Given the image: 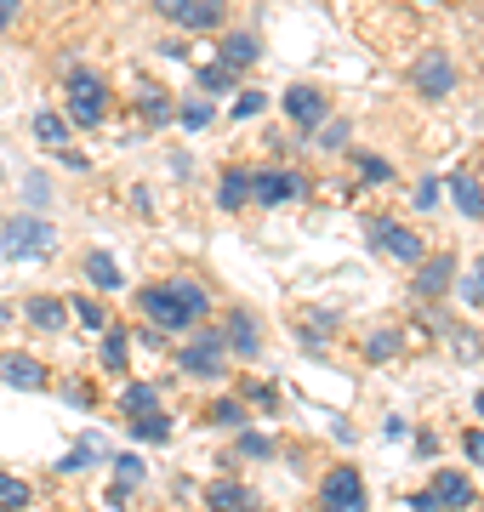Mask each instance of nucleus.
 Masks as SVG:
<instances>
[{"mask_svg":"<svg viewBox=\"0 0 484 512\" xmlns=\"http://www.w3.org/2000/svg\"><path fill=\"white\" fill-rule=\"evenodd\" d=\"M154 6H160V12H166V18H177V12H183L188 0H154Z\"/></svg>","mask_w":484,"mask_h":512,"instance_id":"49530a36","label":"nucleus"},{"mask_svg":"<svg viewBox=\"0 0 484 512\" xmlns=\"http://www.w3.org/2000/svg\"><path fill=\"white\" fill-rule=\"evenodd\" d=\"M97 456H103V444H97V439H86L80 450H69V456L57 461V473H80V467H92Z\"/></svg>","mask_w":484,"mask_h":512,"instance_id":"c756f323","label":"nucleus"},{"mask_svg":"<svg viewBox=\"0 0 484 512\" xmlns=\"http://www.w3.org/2000/svg\"><path fill=\"white\" fill-rule=\"evenodd\" d=\"M217 205H223V211H240V205H251V171L228 165L223 177H217Z\"/></svg>","mask_w":484,"mask_h":512,"instance_id":"dca6fc26","label":"nucleus"},{"mask_svg":"<svg viewBox=\"0 0 484 512\" xmlns=\"http://www.w3.org/2000/svg\"><path fill=\"white\" fill-rule=\"evenodd\" d=\"M479 274H484V256H479Z\"/></svg>","mask_w":484,"mask_h":512,"instance_id":"8fccbe9b","label":"nucleus"},{"mask_svg":"<svg viewBox=\"0 0 484 512\" xmlns=\"http://www.w3.org/2000/svg\"><path fill=\"white\" fill-rule=\"evenodd\" d=\"M29 325L46 330V336H57V330L69 325V308H63V302H52V296H35V302H29Z\"/></svg>","mask_w":484,"mask_h":512,"instance_id":"6ab92c4d","label":"nucleus"},{"mask_svg":"<svg viewBox=\"0 0 484 512\" xmlns=\"http://www.w3.org/2000/svg\"><path fill=\"white\" fill-rule=\"evenodd\" d=\"M359 177H365V183H388L393 171H388V160H376V154H359Z\"/></svg>","mask_w":484,"mask_h":512,"instance_id":"72a5a7b5","label":"nucleus"},{"mask_svg":"<svg viewBox=\"0 0 484 512\" xmlns=\"http://www.w3.org/2000/svg\"><path fill=\"white\" fill-rule=\"evenodd\" d=\"M245 399L251 404H274V387L268 382H245Z\"/></svg>","mask_w":484,"mask_h":512,"instance_id":"c03bdc74","label":"nucleus"},{"mask_svg":"<svg viewBox=\"0 0 484 512\" xmlns=\"http://www.w3.org/2000/svg\"><path fill=\"white\" fill-rule=\"evenodd\" d=\"M35 137H40L46 148H69V120H63V114H46V109H40V114H35Z\"/></svg>","mask_w":484,"mask_h":512,"instance_id":"bb28decb","label":"nucleus"},{"mask_svg":"<svg viewBox=\"0 0 484 512\" xmlns=\"http://www.w3.org/2000/svg\"><path fill=\"white\" fill-rule=\"evenodd\" d=\"M223 359H228L223 330H200L194 342L177 348V370H188V376H223Z\"/></svg>","mask_w":484,"mask_h":512,"instance_id":"39448f33","label":"nucleus"},{"mask_svg":"<svg viewBox=\"0 0 484 512\" xmlns=\"http://www.w3.org/2000/svg\"><path fill=\"white\" fill-rule=\"evenodd\" d=\"M240 456H268V439L262 433H240Z\"/></svg>","mask_w":484,"mask_h":512,"instance_id":"58836bf2","label":"nucleus"},{"mask_svg":"<svg viewBox=\"0 0 484 512\" xmlns=\"http://www.w3.org/2000/svg\"><path fill=\"white\" fill-rule=\"evenodd\" d=\"M319 512H325V507H319Z\"/></svg>","mask_w":484,"mask_h":512,"instance_id":"3c124183","label":"nucleus"},{"mask_svg":"<svg viewBox=\"0 0 484 512\" xmlns=\"http://www.w3.org/2000/svg\"><path fill=\"white\" fill-rule=\"evenodd\" d=\"M365 234L376 239V245H382V251L393 256V262H405V268H416V262H422V234H416V228H399V222H388V217H371L365 222Z\"/></svg>","mask_w":484,"mask_h":512,"instance_id":"423d86ee","label":"nucleus"},{"mask_svg":"<svg viewBox=\"0 0 484 512\" xmlns=\"http://www.w3.org/2000/svg\"><path fill=\"white\" fill-rule=\"evenodd\" d=\"M109 114V86L92 69H69V126H103Z\"/></svg>","mask_w":484,"mask_h":512,"instance_id":"f03ea898","label":"nucleus"},{"mask_svg":"<svg viewBox=\"0 0 484 512\" xmlns=\"http://www.w3.org/2000/svg\"><path fill=\"white\" fill-rule=\"evenodd\" d=\"M450 336H456V353H462V359H479V342H473V330H450Z\"/></svg>","mask_w":484,"mask_h":512,"instance_id":"ea45409f","label":"nucleus"},{"mask_svg":"<svg viewBox=\"0 0 484 512\" xmlns=\"http://www.w3.org/2000/svg\"><path fill=\"white\" fill-rule=\"evenodd\" d=\"M439 194H445V183H433V177H428V183L416 188V211H433V205H439Z\"/></svg>","mask_w":484,"mask_h":512,"instance_id":"c9c22d12","label":"nucleus"},{"mask_svg":"<svg viewBox=\"0 0 484 512\" xmlns=\"http://www.w3.org/2000/svg\"><path fill=\"white\" fill-rule=\"evenodd\" d=\"M0 245H6L12 262H35V256H52L57 228L52 222H40V217H12L6 228H0Z\"/></svg>","mask_w":484,"mask_h":512,"instance_id":"7ed1b4c3","label":"nucleus"},{"mask_svg":"<svg viewBox=\"0 0 484 512\" xmlns=\"http://www.w3.org/2000/svg\"><path fill=\"white\" fill-rule=\"evenodd\" d=\"M319 507L325 512H371V495H365L359 467H331L325 484H319Z\"/></svg>","mask_w":484,"mask_h":512,"instance_id":"20e7f679","label":"nucleus"},{"mask_svg":"<svg viewBox=\"0 0 484 512\" xmlns=\"http://www.w3.org/2000/svg\"><path fill=\"white\" fill-rule=\"evenodd\" d=\"M285 114H291L302 131H314L319 120H325V97H319L314 86H291V92H285Z\"/></svg>","mask_w":484,"mask_h":512,"instance_id":"ddd939ff","label":"nucleus"},{"mask_svg":"<svg viewBox=\"0 0 484 512\" xmlns=\"http://www.w3.org/2000/svg\"><path fill=\"white\" fill-rule=\"evenodd\" d=\"M228 63V69H245V63H257L262 57V40L245 35V29H234V35H223V52H217Z\"/></svg>","mask_w":484,"mask_h":512,"instance_id":"a211bd4d","label":"nucleus"},{"mask_svg":"<svg viewBox=\"0 0 484 512\" xmlns=\"http://www.w3.org/2000/svg\"><path fill=\"white\" fill-rule=\"evenodd\" d=\"M262 109H268V97H262V92H240V103H234V120H257Z\"/></svg>","mask_w":484,"mask_h":512,"instance_id":"f704fd0d","label":"nucleus"},{"mask_svg":"<svg viewBox=\"0 0 484 512\" xmlns=\"http://www.w3.org/2000/svg\"><path fill=\"white\" fill-rule=\"evenodd\" d=\"M399 353H405V336H399V330H376L371 342H365V359H371V365H388Z\"/></svg>","mask_w":484,"mask_h":512,"instance_id":"393cba45","label":"nucleus"},{"mask_svg":"<svg viewBox=\"0 0 484 512\" xmlns=\"http://www.w3.org/2000/svg\"><path fill=\"white\" fill-rule=\"evenodd\" d=\"M126 336H131V330L103 325V365H109V370H126Z\"/></svg>","mask_w":484,"mask_h":512,"instance_id":"cd10ccee","label":"nucleus"},{"mask_svg":"<svg viewBox=\"0 0 484 512\" xmlns=\"http://www.w3.org/2000/svg\"><path fill=\"white\" fill-rule=\"evenodd\" d=\"M234 86H240V69H228L223 57H217V63H205V69H200V92H205V97H228Z\"/></svg>","mask_w":484,"mask_h":512,"instance_id":"aec40b11","label":"nucleus"},{"mask_svg":"<svg viewBox=\"0 0 484 512\" xmlns=\"http://www.w3.org/2000/svg\"><path fill=\"white\" fill-rule=\"evenodd\" d=\"M205 507L211 512H262V495L234 484V478H217V484L205 490Z\"/></svg>","mask_w":484,"mask_h":512,"instance_id":"9d476101","label":"nucleus"},{"mask_svg":"<svg viewBox=\"0 0 484 512\" xmlns=\"http://www.w3.org/2000/svg\"><path fill=\"white\" fill-rule=\"evenodd\" d=\"M479 416H484V393H479Z\"/></svg>","mask_w":484,"mask_h":512,"instance_id":"09e8293b","label":"nucleus"},{"mask_svg":"<svg viewBox=\"0 0 484 512\" xmlns=\"http://www.w3.org/2000/svg\"><path fill=\"white\" fill-rule=\"evenodd\" d=\"M319 143H325V148H342V143H348V126H342V120H331V126H325V137H319Z\"/></svg>","mask_w":484,"mask_h":512,"instance_id":"37998d69","label":"nucleus"},{"mask_svg":"<svg viewBox=\"0 0 484 512\" xmlns=\"http://www.w3.org/2000/svg\"><path fill=\"white\" fill-rule=\"evenodd\" d=\"M143 473H149V467H143L137 456H120V461H114V478H120V490H131V484H143Z\"/></svg>","mask_w":484,"mask_h":512,"instance_id":"2f4dec72","label":"nucleus"},{"mask_svg":"<svg viewBox=\"0 0 484 512\" xmlns=\"http://www.w3.org/2000/svg\"><path fill=\"white\" fill-rule=\"evenodd\" d=\"M251 200L257 205L308 200V177H302V171H251Z\"/></svg>","mask_w":484,"mask_h":512,"instance_id":"6e6552de","label":"nucleus"},{"mask_svg":"<svg viewBox=\"0 0 484 512\" xmlns=\"http://www.w3.org/2000/svg\"><path fill=\"white\" fill-rule=\"evenodd\" d=\"M137 308L154 319V330H194L205 319V308H211V296L194 285V279H166V285H143L137 291Z\"/></svg>","mask_w":484,"mask_h":512,"instance_id":"f257e3e1","label":"nucleus"},{"mask_svg":"<svg viewBox=\"0 0 484 512\" xmlns=\"http://www.w3.org/2000/svg\"><path fill=\"white\" fill-rule=\"evenodd\" d=\"M450 279H456V256H422L416 262V296L422 302H433V296H445L450 291Z\"/></svg>","mask_w":484,"mask_h":512,"instance_id":"1a4fd4ad","label":"nucleus"},{"mask_svg":"<svg viewBox=\"0 0 484 512\" xmlns=\"http://www.w3.org/2000/svg\"><path fill=\"white\" fill-rule=\"evenodd\" d=\"M23 0H0V29H12V18H18Z\"/></svg>","mask_w":484,"mask_h":512,"instance_id":"a18cd8bd","label":"nucleus"},{"mask_svg":"<svg viewBox=\"0 0 484 512\" xmlns=\"http://www.w3.org/2000/svg\"><path fill=\"white\" fill-rule=\"evenodd\" d=\"M0 330H6V308H0Z\"/></svg>","mask_w":484,"mask_h":512,"instance_id":"de8ad7c7","label":"nucleus"},{"mask_svg":"<svg viewBox=\"0 0 484 512\" xmlns=\"http://www.w3.org/2000/svg\"><path fill=\"white\" fill-rule=\"evenodd\" d=\"M23 194H29L35 205H46V200H52V188H46V177H29V183H23Z\"/></svg>","mask_w":484,"mask_h":512,"instance_id":"a19ab883","label":"nucleus"},{"mask_svg":"<svg viewBox=\"0 0 484 512\" xmlns=\"http://www.w3.org/2000/svg\"><path fill=\"white\" fill-rule=\"evenodd\" d=\"M462 296L473 302V308H484V274H479V268H473V274L462 279Z\"/></svg>","mask_w":484,"mask_h":512,"instance_id":"e433bc0d","label":"nucleus"},{"mask_svg":"<svg viewBox=\"0 0 484 512\" xmlns=\"http://www.w3.org/2000/svg\"><path fill=\"white\" fill-rule=\"evenodd\" d=\"M450 200H456V211H462L467 222H484V188L467 177V171H450Z\"/></svg>","mask_w":484,"mask_h":512,"instance_id":"4468645a","label":"nucleus"},{"mask_svg":"<svg viewBox=\"0 0 484 512\" xmlns=\"http://www.w3.org/2000/svg\"><path fill=\"white\" fill-rule=\"evenodd\" d=\"M183 29H217L223 23V0H188L183 12H177Z\"/></svg>","mask_w":484,"mask_h":512,"instance_id":"412c9836","label":"nucleus"},{"mask_svg":"<svg viewBox=\"0 0 484 512\" xmlns=\"http://www.w3.org/2000/svg\"><path fill=\"white\" fill-rule=\"evenodd\" d=\"M223 342H228V353H234V359H257V353H262L257 319H251L245 308H234V313H228V336H223Z\"/></svg>","mask_w":484,"mask_h":512,"instance_id":"f8f14e48","label":"nucleus"},{"mask_svg":"<svg viewBox=\"0 0 484 512\" xmlns=\"http://www.w3.org/2000/svg\"><path fill=\"white\" fill-rule=\"evenodd\" d=\"M462 450H467V461H473V467H484V427H473V433H467Z\"/></svg>","mask_w":484,"mask_h":512,"instance_id":"4c0bfd02","label":"nucleus"},{"mask_svg":"<svg viewBox=\"0 0 484 512\" xmlns=\"http://www.w3.org/2000/svg\"><path fill=\"white\" fill-rule=\"evenodd\" d=\"M86 285H97V291H120L126 279H120V262H114L109 251H86Z\"/></svg>","mask_w":484,"mask_h":512,"instance_id":"f3484780","label":"nucleus"},{"mask_svg":"<svg viewBox=\"0 0 484 512\" xmlns=\"http://www.w3.org/2000/svg\"><path fill=\"white\" fill-rule=\"evenodd\" d=\"M131 439H143V444H166V439H171V421L160 416V410H149V416H131Z\"/></svg>","mask_w":484,"mask_h":512,"instance_id":"a878e982","label":"nucleus"},{"mask_svg":"<svg viewBox=\"0 0 484 512\" xmlns=\"http://www.w3.org/2000/svg\"><path fill=\"white\" fill-rule=\"evenodd\" d=\"M410 512H445V501H439V495H410Z\"/></svg>","mask_w":484,"mask_h":512,"instance_id":"79ce46f5","label":"nucleus"},{"mask_svg":"<svg viewBox=\"0 0 484 512\" xmlns=\"http://www.w3.org/2000/svg\"><path fill=\"white\" fill-rule=\"evenodd\" d=\"M177 120H183L188 131H205L211 120H217V109H211V97H205V92H194V97H183V103H177Z\"/></svg>","mask_w":484,"mask_h":512,"instance_id":"5701e85b","label":"nucleus"},{"mask_svg":"<svg viewBox=\"0 0 484 512\" xmlns=\"http://www.w3.org/2000/svg\"><path fill=\"white\" fill-rule=\"evenodd\" d=\"M137 103H143V126H171L177 120V109H171V97L160 92V86H149V80H137Z\"/></svg>","mask_w":484,"mask_h":512,"instance_id":"2eb2a0df","label":"nucleus"},{"mask_svg":"<svg viewBox=\"0 0 484 512\" xmlns=\"http://www.w3.org/2000/svg\"><path fill=\"white\" fill-rule=\"evenodd\" d=\"M410 86L428 97V103H439V97L456 92V63H450L445 52H428V57H416L410 63Z\"/></svg>","mask_w":484,"mask_h":512,"instance_id":"0eeeda50","label":"nucleus"},{"mask_svg":"<svg viewBox=\"0 0 484 512\" xmlns=\"http://www.w3.org/2000/svg\"><path fill=\"white\" fill-rule=\"evenodd\" d=\"M75 319H80L86 330H103V325H109V319H103V308H97L92 296H75Z\"/></svg>","mask_w":484,"mask_h":512,"instance_id":"473e14b6","label":"nucleus"},{"mask_svg":"<svg viewBox=\"0 0 484 512\" xmlns=\"http://www.w3.org/2000/svg\"><path fill=\"white\" fill-rule=\"evenodd\" d=\"M0 382L18 387V393H40V387H46V370H40V359H29V353H0Z\"/></svg>","mask_w":484,"mask_h":512,"instance_id":"9b49d317","label":"nucleus"},{"mask_svg":"<svg viewBox=\"0 0 484 512\" xmlns=\"http://www.w3.org/2000/svg\"><path fill=\"white\" fill-rule=\"evenodd\" d=\"M211 421H217V427H234V433H240V427H245V404H240V399H217Z\"/></svg>","mask_w":484,"mask_h":512,"instance_id":"7c9ffc66","label":"nucleus"},{"mask_svg":"<svg viewBox=\"0 0 484 512\" xmlns=\"http://www.w3.org/2000/svg\"><path fill=\"white\" fill-rule=\"evenodd\" d=\"M433 495L445 501V512L450 507H473V484H467L462 473H439V478H433Z\"/></svg>","mask_w":484,"mask_h":512,"instance_id":"4be33fe9","label":"nucleus"},{"mask_svg":"<svg viewBox=\"0 0 484 512\" xmlns=\"http://www.w3.org/2000/svg\"><path fill=\"white\" fill-rule=\"evenodd\" d=\"M120 410H126V416H149V410H160V393H154V382H131L126 393H120Z\"/></svg>","mask_w":484,"mask_h":512,"instance_id":"b1692460","label":"nucleus"},{"mask_svg":"<svg viewBox=\"0 0 484 512\" xmlns=\"http://www.w3.org/2000/svg\"><path fill=\"white\" fill-rule=\"evenodd\" d=\"M29 507V484L12 473H0V512H23Z\"/></svg>","mask_w":484,"mask_h":512,"instance_id":"c85d7f7f","label":"nucleus"}]
</instances>
